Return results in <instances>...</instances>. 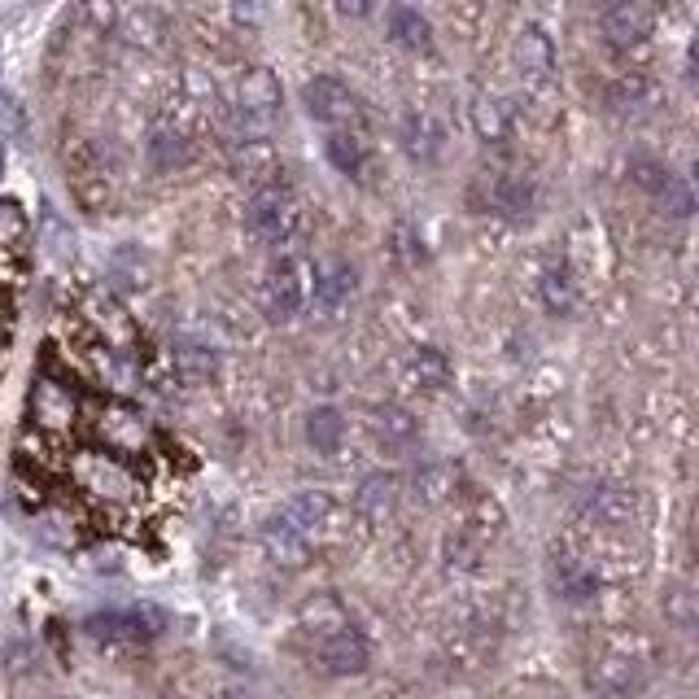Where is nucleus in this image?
Here are the masks:
<instances>
[{"instance_id":"423d86ee","label":"nucleus","mask_w":699,"mask_h":699,"mask_svg":"<svg viewBox=\"0 0 699 699\" xmlns=\"http://www.w3.org/2000/svg\"><path fill=\"white\" fill-rule=\"evenodd\" d=\"M263 551H267V559L280 564V568H306L311 556H315V543H311L284 511H276V516L263 525Z\"/></svg>"},{"instance_id":"9d476101","label":"nucleus","mask_w":699,"mask_h":699,"mask_svg":"<svg viewBox=\"0 0 699 699\" xmlns=\"http://www.w3.org/2000/svg\"><path fill=\"white\" fill-rule=\"evenodd\" d=\"M354 507H358V516L372 520V525L389 520L394 507H398V477H394V473H367V477L358 482Z\"/></svg>"},{"instance_id":"cd10ccee","label":"nucleus","mask_w":699,"mask_h":699,"mask_svg":"<svg viewBox=\"0 0 699 699\" xmlns=\"http://www.w3.org/2000/svg\"><path fill=\"white\" fill-rule=\"evenodd\" d=\"M455 482H459V473H455L450 464H428V468H419L416 489H419V498L437 503V498H446V494L455 489Z\"/></svg>"},{"instance_id":"473e14b6","label":"nucleus","mask_w":699,"mask_h":699,"mask_svg":"<svg viewBox=\"0 0 699 699\" xmlns=\"http://www.w3.org/2000/svg\"><path fill=\"white\" fill-rule=\"evenodd\" d=\"M223 699H245V696H223Z\"/></svg>"},{"instance_id":"bb28decb","label":"nucleus","mask_w":699,"mask_h":699,"mask_svg":"<svg viewBox=\"0 0 699 699\" xmlns=\"http://www.w3.org/2000/svg\"><path fill=\"white\" fill-rule=\"evenodd\" d=\"M556 581H559V595L573 599V604H581V599H590V595L599 590V577H595L590 568H577V564H559Z\"/></svg>"},{"instance_id":"a211bd4d","label":"nucleus","mask_w":699,"mask_h":699,"mask_svg":"<svg viewBox=\"0 0 699 699\" xmlns=\"http://www.w3.org/2000/svg\"><path fill=\"white\" fill-rule=\"evenodd\" d=\"M403 149L416 158V162H433L442 153V128L428 119V114H407L403 119Z\"/></svg>"},{"instance_id":"6ab92c4d","label":"nucleus","mask_w":699,"mask_h":699,"mask_svg":"<svg viewBox=\"0 0 699 699\" xmlns=\"http://www.w3.org/2000/svg\"><path fill=\"white\" fill-rule=\"evenodd\" d=\"M372 428H376V437L385 442V446H412L419 437V419L412 412H403V407H376V416H372Z\"/></svg>"},{"instance_id":"2eb2a0df","label":"nucleus","mask_w":699,"mask_h":699,"mask_svg":"<svg viewBox=\"0 0 699 699\" xmlns=\"http://www.w3.org/2000/svg\"><path fill=\"white\" fill-rule=\"evenodd\" d=\"M280 511H284V516H288V520H293V525H297V529H302V534L315 543V534L324 529V520H328L333 503H328L320 489H302V494H293V498H288Z\"/></svg>"},{"instance_id":"9b49d317","label":"nucleus","mask_w":699,"mask_h":699,"mask_svg":"<svg viewBox=\"0 0 699 699\" xmlns=\"http://www.w3.org/2000/svg\"><path fill=\"white\" fill-rule=\"evenodd\" d=\"M511 53H516V67L525 70L529 79H551V70H556V44H551V36L543 27H525L516 36Z\"/></svg>"},{"instance_id":"f257e3e1","label":"nucleus","mask_w":699,"mask_h":699,"mask_svg":"<svg viewBox=\"0 0 699 699\" xmlns=\"http://www.w3.org/2000/svg\"><path fill=\"white\" fill-rule=\"evenodd\" d=\"M27 272H31L27 214L9 193H0V381L9 372V350H13V337H18Z\"/></svg>"},{"instance_id":"412c9836","label":"nucleus","mask_w":699,"mask_h":699,"mask_svg":"<svg viewBox=\"0 0 699 699\" xmlns=\"http://www.w3.org/2000/svg\"><path fill=\"white\" fill-rule=\"evenodd\" d=\"M412 376L424 389H446L450 385V358L437 346H416L412 350Z\"/></svg>"},{"instance_id":"dca6fc26","label":"nucleus","mask_w":699,"mask_h":699,"mask_svg":"<svg viewBox=\"0 0 699 699\" xmlns=\"http://www.w3.org/2000/svg\"><path fill=\"white\" fill-rule=\"evenodd\" d=\"M354 267L346 263H333V267H324V272H315V306L320 311H337V306H346V297L354 293Z\"/></svg>"},{"instance_id":"4be33fe9","label":"nucleus","mask_w":699,"mask_h":699,"mask_svg":"<svg viewBox=\"0 0 699 699\" xmlns=\"http://www.w3.org/2000/svg\"><path fill=\"white\" fill-rule=\"evenodd\" d=\"M346 608L333 599V595H315L306 608H302V629H311V634H320V638H328V634H337V629H346Z\"/></svg>"},{"instance_id":"0eeeda50","label":"nucleus","mask_w":699,"mask_h":699,"mask_svg":"<svg viewBox=\"0 0 699 699\" xmlns=\"http://www.w3.org/2000/svg\"><path fill=\"white\" fill-rule=\"evenodd\" d=\"M651 27H656V13H651L647 4H638V0H621V4L604 9V18H599V31H604V40H608L612 49L642 44V40L651 36Z\"/></svg>"},{"instance_id":"7ed1b4c3","label":"nucleus","mask_w":699,"mask_h":699,"mask_svg":"<svg viewBox=\"0 0 699 699\" xmlns=\"http://www.w3.org/2000/svg\"><path fill=\"white\" fill-rule=\"evenodd\" d=\"M297 227H302V210L288 197V189L263 184V189L254 193V202H250V232H254L263 245L284 250V245L297 241Z\"/></svg>"},{"instance_id":"39448f33","label":"nucleus","mask_w":699,"mask_h":699,"mask_svg":"<svg viewBox=\"0 0 699 699\" xmlns=\"http://www.w3.org/2000/svg\"><path fill=\"white\" fill-rule=\"evenodd\" d=\"M367 660H372V642L354 626L337 629V634H328V638L315 642V665L328 678H354V673L367 669Z\"/></svg>"},{"instance_id":"1a4fd4ad","label":"nucleus","mask_w":699,"mask_h":699,"mask_svg":"<svg viewBox=\"0 0 699 699\" xmlns=\"http://www.w3.org/2000/svg\"><path fill=\"white\" fill-rule=\"evenodd\" d=\"M280 105V83L267 70H254L245 83H241V97H236V119L245 128H259V123H272Z\"/></svg>"},{"instance_id":"2f4dec72","label":"nucleus","mask_w":699,"mask_h":699,"mask_svg":"<svg viewBox=\"0 0 699 699\" xmlns=\"http://www.w3.org/2000/svg\"><path fill=\"white\" fill-rule=\"evenodd\" d=\"M691 175H696V184H699V158H696V166H691Z\"/></svg>"},{"instance_id":"f3484780","label":"nucleus","mask_w":699,"mask_h":699,"mask_svg":"<svg viewBox=\"0 0 699 699\" xmlns=\"http://www.w3.org/2000/svg\"><path fill=\"white\" fill-rule=\"evenodd\" d=\"M538 293H543V306L551 311V315H573L577 311V280L568 267H547L543 280H538Z\"/></svg>"},{"instance_id":"f03ea898","label":"nucleus","mask_w":699,"mask_h":699,"mask_svg":"<svg viewBox=\"0 0 699 699\" xmlns=\"http://www.w3.org/2000/svg\"><path fill=\"white\" fill-rule=\"evenodd\" d=\"M315 302V267L297 254L280 259L263 280V306L272 320H293Z\"/></svg>"},{"instance_id":"a878e982","label":"nucleus","mask_w":699,"mask_h":699,"mask_svg":"<svg viewBox=\"0 0 699 699\" xmlns=\"http://www.w3.org/2000/svg\"><path fill=\"white\" fill-rule=\"evenodd\" d=\"M651 197H656V206L665 210V214H673V219H691L696 214V193H691V184L682 175H669Z\"/></svg>"},{"instance_id":"c756f323","label":"nucleus","mask_w":699,"mask_h":699,"mask_svg":"<svg viewBox=\"0 0 699 699\" xmlns=\"http://www.w3.org/2000/svg\"><path fill=\"white\" fill-rule=\"evenodd\" d=\"M669 612H673V621H699V599L696 595H687V590H678L673 599H669Z\"/></svg>"},{"instance_id":"c85d7f7f","label":"nucleus","mask_w":699,"mask_h":699,"mask_svg":"<svg viewBox=\"0 0 699 699\" xmlns=\"http://www.w3.org/2000/svg\"><path fill=\"white\" fill-rule=\"evenodd\" d=\"M180 363L189 367V372H197V381H210L214 372H219V358L210 354L206 346H189V350H180Z\"/></svg>"},{"instance_id":"7c9ffc66","label":"nucleus","mask_w":699,"mask_h":699,"mask_svg":"<svg viewBox=\"0 0 699 699\" xmlns=\"http://www.w3.org/2000/svg\"><path fill=\"white\" fill-rule=\"evenodd\" d=\"M398 241H403V245H398V254H403L407 263H424V259H428V250H424V241H419V236H416V232H412V227H407V223L398 227Z\"/></svg>"},{"instance_id":"20e7f679","label":"nucleus","mask_w":699,"mask_h":699,"mask_svg":"<svg viewBox=\"0 0 699 699\" xmlns=\"http://www.w3.org/2000/svg\"><path fill=\"white\" fill-rule=\"evenodd\" d=\"M302 101L311 110V119H320L324 128L333 132H354L363 128V101L350 92L337 74H315L306 88H302Z\"/></svg>"},{"instance_id":"aec40b11","label":"nucleus","mask_w":699,"mask_h":699,"mask_svg":"<svg viewBox=\"0 0 699 699\" xmlns=\"http://www.w3.org/2000/svg\"><path fill=\"white\" fill-rule=\"evenodd\" d=\"M324 158L350 175V180H358L363 175V166H367V149H363V140L354 136V132H333V136L324 140Z\"/></svg>"},{"instance_id":"393cba45","label":"nucleus","mask_w":699,"mask_h":699,"mask_svg":"<svg viewBox=\"0 0 699 699\" xmlns=\"http://www.w3.org/2000/svg\"><path fill=\"white\" fill-rule=\"evenodd\" d=\"M638 682L642 678L629 660H599V669H595V687L604 696H629V691H638Z\"/></svg>"},{"instance_id":"ddd939ff","label":"nucleus","mask_w":699,"mask_h":699,"mask_svg":"<svg viewBox=\"0 0 699 699\" xmlns=\"http://www.w3.org/2000/svg\"><path fill=\"white\" fill-rule=\"evenodd\" d=\"M389 40L412 49V53H433V27L412 4H394L389 9Z\"/></svg>"},{"instance_id":"6e6552de","label":"nucleus","mask_w":699,"mask_h":699,"mask_svg":"<svg viewBox=\"0 0 699 699\" xmlns=\"http://www.w3.org/2000/svg\"><path fill=\"white\" fill-rule=\"evenodd\" d=\"M88 634L97 638V642H144V638H153L158 634V617L153 612H97V617H88Z\"/></svg>"},{"instance_id":"4468645a","label":"nucleus","mask_w":699,"mask_h":699,"mask_svg":"<svg viewBox=\"0 0 699 699\" xmlns=\"http://www.w3.org/2000/svg\"><path fill=\"white\" fill-rule=\"evenodd\" d=\"M306 442L320 455H337L342 442H346V419H342V412L337 407H311L306 412Z\"/></svg>"},{"instance_id":"b1692460","label":"nucleus","mask_w":699,"mask_h":699,"mask_svg":"<svg viewBox=\"0 0 699 699\" xmlns=\"http://www.w3.org/2000/svg\"><path fill=\"white\" fill-rule=\"evenodd\" d=\"M586 511L595 516V520H604V525H626L629 511H634V503H629L626 489L617 486H604L590 494V503H586Z\"/></svg>"},{"instance_id":"5701e85b","label":"nucleus","mask_w":699,"mask_h":699,"mask_svg":"<svg viewBox=\"0 0 699 699\" xmlns=\"http://www.w3.org/2000/svg\"><path fill=\"white\" fill-rule=\"evenodd\" d=\"M468 114H473V128H477V136L482 140H507V132H511L507 105H503V101H494V97H477Z\"/></svg>"},{"instance_id":"f8f14e48","label":"nucleus","mask_w":699,"mask_h":699,"mask_svg":"<svg viewBox=\"0 0 699 699\" xmlns=\"http://www.w3.org/2000/svg\"><path fill=\"white\" fill-rule=\"evenodd\" d=\"M534 202H538V193H534V184H529L525 175H503V180H494V189H489V210H494L498 219H511V223L529 219Z\"/></svg>"}]
</instances>
